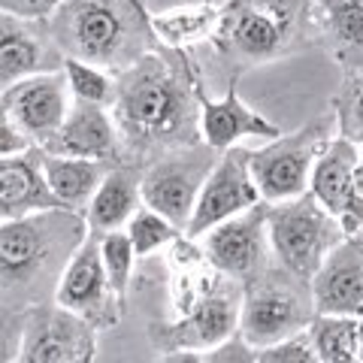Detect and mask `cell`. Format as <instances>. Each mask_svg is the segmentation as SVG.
I'll list each match as a JSON object with an SVG mask.
<instances>
[{
    "label": "cell",
    "mask_w": 363,
    "mask_h": 363,
    "mask_svg": "<svg viewBox=\"0 0 363 363\" xmlns=\"http://www.w3.org/2000/svg\"><path fill=\"white\" fill-rule=\"evenodd\" d=\"M100 255H104V264L106 272L116 285L118 297L128 303V291H130V281H133V264H136V248L130 242L128 230H109V233H100Z\"/></svg>",
    "instance_id": "cell-29"
},
{
    "label": "cell",
    "mask_w": 363,
    "mask_h": 363,
    "mask_svg": "<svg viewBox=\"0 0 363 363\" xmlns=\"http://www.w3.org/2000/svg\"><path fill=\"white\" fill-rule=\"evenodd\" d=\"M357 143L336 133L318 157L309 182V194H315L327 212H333L342 221L345 233L363 230V185L357 182Z\"/></svg>",
    "instance_id": "cell-15"
},
{
    "label": "cell",
    "mask_w": 363,
    "mask_h": 363,
    "mask_svg": "<svg viewBox=\"0 0 363 363\" xmlns=\"http://www.w3.org/2000/svg\"><path fill=\"white\" fill-rule=\"evenodd\" d=\"M45 25L67 58L106 67L112 73L128 70L161 45L143 0H64Z\"/></svg>",
    "instance_id": "cell-4"
},
{
    "label": "cell",
    "mask_w": 363,
    "mask_h": 363,
    "mask_svg": "<svg viewBox=\"0 0 363 363\" xmlns=\"http://www.w3.org/2000/svg\"><path fill=\"white\" fill-rule=\"evenodd\" d=\"M240 79L227 82V91L221 100H212L206 94V85H200V130L203 143H209L212 149H233L245 136H260V140H276L281 136L279 124H272L267 116H260L240 97Z\"/></svg>",
    "instance_id": "cell-19"
},
{
    "label": "cell",
    "mask_w": 363,
    "mask_h": 363,
    "mask_svg": "<svg viewBox=\"0 0 363 363\" xmlns=\"http://www.w3.org/2000/svg\"><path fill=\"white\" fill-rule=\"evenodd\" d=\"M64 73H67V82H70V91H73L76 100L112 106L116 88H118V76H112V70L88 64V61H79V58H67Z\"/></svg>",
    "instance_id": "cell-27"
},
{
    "label": "cell",
    "mask_w": 363,
    "mask_h": 363,
    "mask_svg": "<svg viewBox=\"0 0 363 363\" xmlns=\"http://www.w3.org/2000/svg\"><path fill=\"white\" fill-rule=\"evenodd\" d=\"M33 145H37V143H33L30 136L18 128V124H13L9 118L0 116V161H4V157L25 155V152L33 149Z\"/></svg>",
    "instance_id": "cell-33"
},
{
    "label": "cell",
    "mask_w": 363,
    "mask_h": 363,
    "mask_svg": "<svg viewBox=\"0 0 363 363\" xmlns=\"http://www.w3.org/2000/svg\"><path fill=\"white\" fill-rule=\"evenodd\" d=\"M73 106V91L64 70L18 79L0 94V116L18 124L37 145H45Z\"/></svg>",
    "instance_id": "cell-14"
},
{
    "label": "cell",
    "mask_w": 363,
    "mask_h": 363,
    "mask_svg": "<svg viewBox=\"0 0 363 363\" xmlns=\"http://www.w3.org/2000/svg\"><path fill=\"white\" fill-rule=\"evenodd\" d=\"M124 230H128L130 242H133V248H136V255H140V257H149L155 252H164L167 245H173L179 236L185 233L182 227H176L173 221H169L164 212H157L152 206H143L128 221Z\"/></svg>",
    "instance_id": "cell-26"
},
{
    "label": "cell",
    "mask_w": 363,
    "mask_h": 363,
    "mask_svg": "<svg viewBox=\"0 0 363 363\" xmlns=\"http://www.w3.org/2000/svg\"><path fill=\"white\" fill-rule=\"evenodd\" d=\"M221 21V6L212 0L191 6H173L164 13H152V30L161 45L167 49H191L197 43H206L215 37Z\"/></svg>",
    "instance_id": "cell-24"
},
{
    "label": "cell",
    "mask_w": 363,
    "mask_h": 363,
    "mask_svg": "<svg viewBox=\"0 0 363 363\" xmlns=\"http://www.w3.org/2000/svg\"><path fill=\"white\" fill-rule=\"evenodd\" d=\"M360 363H363V318H360Z\"/></svg>",
    "instance_id": "cell-34"
},
{
    "label": "cell",
    "mask_w": 363,
    "mask_h": 363,
    "mask_svg": "<svg viewBox=\"0 0 363 363\" xmlns=\"http://www.w3.org/2000/svg\"><path fill=\"white\" fill-rule=\"evenodd\" d=\"M318 43L342 73L363 70V0H315Z\"/></svg>",
    "instance_id": "cell-22"
},
{
    "label": "cell",
    "mask_w": 363,
    "mask_h": 363,
    "mask_svg": "<svg viewBox=\"0 0 363 363\" xmlns=\"http://www.w3.org/2000/svg\"><path fill=\"white\" fill-rule=\"evenodd\" d=\"M61 206L64 203L55 197L43 169V145H33L25 155L0 161V221L25 218V215Z\"/></svg>",
    "instance_id": "cell-20"
},
{
    "label": "cell",
    "mask_w": 363,
    "mask_h": 363,
    "mask_svg": "<svg viewBox=\"0 0 363 363\" xmlns=\"http://www.w3.org/2000/svg\"><path fill=\"white\" fill-rule=\"evenodd\" d=\"M97 327L61 303H40L21 315L13 363H91L97 357Z\"/></svg>",
    "instance_id": "cell-10"
},
{
    "label": "cell",
    "mask_w": 363,
    "mask_h": 363,
    "mask_svg": "<svg viewBox=\"0 0 363 363\" xmlns=\"http://www.w3.org/2000/svg\"><path fill=\"white\" fill-rule=\"evenodd\" d=\"M306 330L318 351V363H360V318L315 312Z\"/></svg>",
    "instance_id": "cell-25"
},
{
    "label": "cell",
    "mask_w": 363,
    "mask_h": 363,
    "mask_svg": "<svg viewBox=\"0 0 363 363\" xmlns=\"http://www.w3.org/2000/svg\"><path fill=\"white\" fill-rule=\"evenodd\" d=\"M88 230L85 212L64 206L0 221V315H25L55 300Z\"/></svg>",
    "instance_id": "cell-2"
},
{
    "label": "cell",
    "mask_w": 363,
    "mask_h": 363,
    "mask_svg": "<svg viewBox=\"0 0 363 363\" xmlns=\"http://www.w3.org/2000/svg\"><path fill=\"white\" fill-rule=\"evenodd\" d=\"M336 133V116L330 109L327 116L303 124L300 130L267 140L264 149H252V176L260 197L267 203H279L306 194L318 157Z\"/></svg>",
    "instance_id": "cell-7"
},
{
    "label": "cell",
    "mask_w": 363,
    "mask_h": 363,
    "mask_svg": "<svg viewBox=\"0 0 363 363\" xmlns=\"http://www.w3.org/2000/svg\"><path fill=\"white\" fill-rule=\"evenodd\" d=\"M260 200L264 197H260V188L252 176V149H240V145L224 149L209 179L203 182L194 215H191V224L185 233L197 240V236L212 230L215 224L257 206Z\"/></svg>",
    "instance_id": "cell-13"
},
{
    "label": "cell",
    "mask_w": 363,
    "mask_h": 363,
    "mask_svg": "<svg viewBox=\"0 0 363 363\" xmlns=\"http://www.w3.org/2000/svg\"><path fill=\"white\" fill-rule=\"evenodd\" d=\"M143 173L145 167L121 161L109 169V176L104 179V185L97 188L91 206L85 209L88 227L97 233L109 230H124L128 221L143 209Z\"/></svg>",
    "instance_id": "cell-21"
},
{
    "label": "cell",
    "mask_w": 363,
    "mask_h": 363,
    "mask_svg": "<svg viewBox=\"0 0 363 363\" xmlns=\"http://www.w3.org/2000/svg\"><path fill=\"white\" fill-rule=\"evenodd\" d=\"M333 116L339 136L363 145V70L342 73V85L333 97Z\"/></svg>",
    "instance_id": "cell-28"
},
{
    "label": "cell",
    "mask_w": 363,
    "mask_h": 363,
    "mask_svg": "<svg viewBox=\"0 0 363 363\" xmlns=\"http://www.w3.org/2000/svg\"><path fill=\"white\" fill-rule=\"evenodd\" d=\"M267 227L272 257L285 269L306 281L315 279L324 257L345 240V227L333 212H327L315 194H300L267 206Z\"/></svg>",
    "instance_id": "cell-6"
},
{
    "label": "cell",
    "mask_w": 363,
    "mask_h": 363,
    "mask_svg": "<svg viewBox=\"0 0 363 363\" xmlns=\"http://www.w3.org/2000/svg\"><path fill=\"white\" fill-rule=\"evenodd\" d=\"M315 309L363 318V230L348 233L312 279Z\"/></svg>",
    "instance_id": "cell-17"
},
{
    "label": "cell",
    "mask_w": 363,
    "mask_h": 363,
    "mask_svg": "<svg viewBox=\"0 0 363 363\" xmlns=\"http://www.w3.org/2000/svg\"><path fill=\"white\" fill-rule=\"evenodd\" d=\"M203 363H257V348L248 342L242 333H233L230 339H224L218 348L206 351Z\"/></svg>",
    "instance_id": "cell-31"
},
{
    "label": "cell",
    "mask_w": 363,
    "mask_h": 363,
    "mask_svg": "<svg viewBox=\"0 0 363 363\" xmlns=\"http://www.w3.org/2000/svg\"><path fill=\"white\" fill-rule=\"evenodd\" d=\"M257 363H318V351L312 345L309 330L288 336L281 342L257 348Z\"/></svg>",
    "instance_id": "cell-30"
},
{
    "label": "cell",
    "mask_w": 363,
    "mask_h": 363,
    "mask_svg": "<svg viewBox=\"0 0 363 363\" xmlns=\"http://www.w3.org/2000/svg\"><path fill=\"white\" fill-rule=\"evenodd\" d=\"M218 157L221 152L212 149L209 143H197V145H188V149H176L164 157H157L143 173L145 206L164 212L176 227L188 230L200 188L209 179L215 164H218Z\"/></svg>",
    "instance_id": "cell-9"
},
{
    "label": "cell",
    "mask_w": 363,
    "mask_h": 363,
    "mask_svg": "<svg viewBox=\"0 0 363 363\" xmlns=\"http://www.w3.org/2000/svg\"><path fill=\"white\" fill-rule=\"evenodd\" d=\"M242 281L218 272L206 294L191 306V309L173 318V321H155L149 327L152 345L169 354V351H212L224 339L240 333V315H242Z\"/></svg>",
    "instance_id": "cell-8"
},
{
    "label": "cell",
    "mask_w": 363,
    "mask_h": 363,
    "mask_svg": "<svg viewBox=\"0 0 363 363\" xmlns=\"http://www.w3.org/2000/svg\"><path fill=\"white\" fill-rule=\"evenodd\" d=\"M64 0H0V13H13L18 18H30V21H45L55 16Z\"/></svg>",
    "instance_id": "cell-32"
},
{
    "label": "cell",
    "mask_w": 363,
    "mask_h": 363,
    "mask_svg": "<svg viewBox=\"0 0 363 363\" xmlns=\"http://www.w3.org/2000/svg\"><path fill=\"white\" fill-rule=\"evenodd\" d=\"M315 40V0H227L209 43L227 82H236L242 73L303 52Z\"/></svg>",
    "instance_id": "cell-3"
},
{
    "label": "cell",
    "mask_w": 363,
    "mask_h": 363,
    "mask_svg": "<svg viewBox=\"0 0 363 363\" xmlns=\"http://www.w3.org/2000/svg\"><path fill=\"white\" fill-rule=\"evenodd\" d=\"M267 200L257 206L245 209L233 218L215 224L212 230L203 233V252L215 269L227 276L240 279L242 285L264 272L272 260V242H269V227H267Z\"/></svg>",
    "instance_id": "cell-12"
},
{
    "label": "cell",
    "mask_w": 363,
    "mask_h": 363,
    "mask_svg": "<svg viewBox=\"0 0 363 363\" xmlns=\"http://www.w3.org/2000/svg\"><path fill=\"white\" fill-rule=\"evenodd\" d=\"M55 303L82 315L97 330H112L124 318V300L118 297V291L106 272L97 230H88L85 242L79 245V252L67 264L58 281V291H55Z\"/></svg>",
    "instance_id": "cell-11"
},
{
    "label": "cell",
    "mask_w": 363,
    "mask_h": 363,
    "mask_svg": "<svg viewBox=\"0 0 363 363\" xmlns=\"http://www.w3.org/2000/svg\"><path fill=\"white\" fill-rule=\"evenodd\" d=\"M116 76L109 109L121 136V161L149 167L169 152L203 143V76L188 49L157 45Z\"/></svg>",
    "instance_id": "cell-1"
},
{
    "label": "cell",
    "mask_w": 363,
    "mask_h": 363,
    "mask_svg": "<svg viewBox=\"0 0 363 363\" xmlns=\"http://www.w3.org/2000/svg\"><path fill=\"white\" fill-rule=\"evenodd\" d=\"M112 161H97V157H70V155H52L43 149V169L55 191V197L64 203V209L85 212L94 200L97 188L104 185Z\"/></svg>",
    "instance_id": "cell-23"
},
{
    "label": "cell",
    "mask_w": 363,
    "mask_h": 363,
    "mask_svg": "<svg viewBox=\"0 0 363 363\" xmlns=\"http://www.w3.org/2000/svg\"><path fill=\"white\" fill-rule=\"evenodd\" d=\"M240 333L255 348H267L288 336L303 333L315 318L312 281L294 276L279 260L242 285Z\"/></svg>",
    "instance_id": "cell-5"
},
{
    "label": "cell",
    "mask_w": 363,
    "mask_h": 363,
    "mask_svg": "<svg viewBox=\"0 0 363 363\" xmlns=\"http://www.w3.org/2000/svg\"><path fill=\"white\" fill-rule=\"evenodd\" d=\"M43 149L52 155L97 157V161L121 164V136L116 128V118H112V109L76 97L58 133Z\"/></svg>",
    "instance_id": "cell-18"
},
{
    "label": "cell",
    "mask_w": 363,
    "mask_h": 363,
    "mask_svg": "<svg viewBox=\"0 0 363 363\" xmlns=\"http://www.w3.org/2000/svg\"><path fill=\"white\" fill-rule=\"evenodd\" d=\"M64 61L67 55L55 43L45 21L0 13V88L37 73L64 70Z\"/></svg>",
    "instance_id": "cell-16"
}]
</instances>
